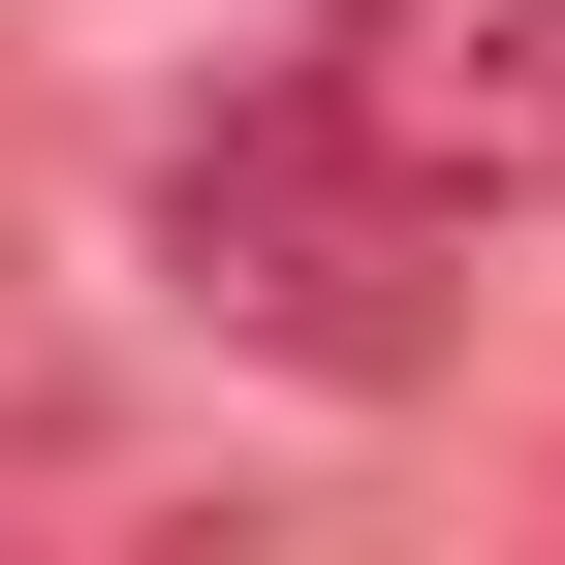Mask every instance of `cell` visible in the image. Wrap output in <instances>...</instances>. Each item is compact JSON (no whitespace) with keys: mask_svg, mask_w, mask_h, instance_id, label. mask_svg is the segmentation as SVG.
Returning a JSON list of instances; mask_svg holds the SVG:
<instances>
[{"mask_svg":"<svg viewBox=\"0 0 565 565\" xmlns=\"http://www.w3.org/2000/svg\"><path fill=\"white\" fill-rule=\"evenodd\" d=\"M158 282H189L221 345H282V377H345V408H377V377H440L471 221H440L345 95H221V126L158 158Z\"/></svg>","mask_w":565,"mask_h":565,"instance_id":"obj_1","label":"cell"},{"mask_svg":"<svg viewBox=\"0 0 565 565\" xmlns=\"http://www.w3.org/2000/svg\"><path fill=\"white\" fill-rule=\"evenodd\" d=\"M315 95L377 126L440 221H565V0H345Z\"/></svg>","mask_w":565,"mask_h":565,"instance_id":"obj_2","label":"cell"}]
</instances>
